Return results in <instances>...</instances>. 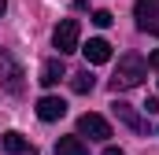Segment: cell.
Returning a JSON list of instances; mask_svg holds the SVG:
<instances>
[{
	"label": "cell",
	"mask_w": 159,
	"mask_h": 155,
	"mask_svg": "<svg viewBox=\"0 0 159 155\" xmlns=\"http://www.w3.org/2000/svg\"><path fill=\"white\" fill-rule=\"evenodd\" d=\"M4 7H7V0H0V15H4Z\"/></svg>",
	"instance_id": "e0dca14e"
},
{
	"label": "cell",
	"mask_w": 159,
	"mask_h": 155,
	"mask_svg": "<svg viewBox=\"0 0 159 155\" xmlns=\"http://www.w3.org/2000/svg\"><path fill=\"white\" fill-rule=\"evenodd\" d=\"M111 111H115V118H119L122 126H129L133 133H144V129H148V122L137 115V107H129V104H122V100H115V104H111Z\"/></svg>",
	"instance_id": "8992f818"
},
{
	"label": "cell",
	"mask_w": 159,
	"mask_h": 155,
	"mask_svg": "<svg viewBox=\"0 0 159 155\" xmlns=\"http://www.w3.org/2000/svg\"><path fill=\"white\" fill-rule=\"evenodd\" d=\"M63 78H67V67H63V59H59V55H56V59H44V63H41V78H37V81L44 85V89L59 85Z\"/></svg>",
	"instance_id": "9c48e42d"
},
{
	"label": "cell",
	"mask_w": 159,
	"mask_h": 155,
	"mask_svg": "<svg viewBox=\"0 0 159 155\" xmlns=\"http://www.w3.org/2000/svg\"><path fill=\"white\" fill-rule=\"evenodd\" d=\"M70 89H74V92H81V96H85V92H93V89H96V78L89 74V67H85V70H78V74L70 78Z\"/></svg>",
	"instance_id": "7c38bea8"
},
{
	"label": "cell",
	"mask_w": 159,
	"mask_h": 155,
	"mask_svg": "<svg viewBox=\"0 0 159 155\" xmlns=\"http://www.w3.org/2000/svg\"><path fill=\"white\" fill-rule=\"evenodd\" d=\"M81 52H85V63H89V67H100V63L111 59V44L104 37H93L89 44H81Z\"/></svg>",
	"instance_id": "ba28073f"
},
{
	"label": "cell",
	"mask_w": 159,
	"mask_h": 155,
	"mask_svg": "<svg viewBox=\"0 0 159 155\" xmlns=\"http://www.w3.org/2000/svg\"><path fill=\"white\" fill-rule=\"evenodd\" d=\"M0 85L7 89V92H22L26 89V74H22V63L7 52V48H0Z\"/></svg>",
	"instance_id": "3957f363"
},
{
	"label": "cell",
	"mask_w": 159,
	"mask_h": 155,
	"mask_svg": "<svg viewBox=\"0 0 159 155\" xmlns=\"http://www.w3.org/2000/svg\"><path fill=\"white\" fill-rule=\"evenodd\" d=\"M78 137H89V140H107V137H111V126H107V118H104V115L85 111V115L78 118Z\"/></svg>",
	"instance_id": "5b68a950"
},
{
	"label": "cell",
	"mask_w": 159,
	"mask_h": 155,
	"mask_svg": "<svg viewBox=\"0 0 159 155\" xmlns=\"http://www.w3.org/2000/svg\"><path fill=\"white\" fill-rule=\"evenodd\" d=\"M52 44L59 48V59L70 55V52H78L81 48V22L78 19H63V22L52 30Z\"/></svg>",
	"instance_id": "7a4b0ae2"
},
{
	"label": "cell",
	"mask_w": 159,
	"mask_h": 155,
	"mask_svg": "<svg viewBox=\"0 0 159 155\" xmlns=\"http://www.w3.org/2000/svg\"><path fill=\"white\" fill-rule=\"evenodd\" d=\"M148 67H156V70H159V48L152 52V55H148Z\"/></svg>",
	"instance_id": "9a60e30c"
},
{
	"label": "cell",
	"mask_w": 159,
	"mask_h": 155,
	"mask_svg": "<svg viewBox=\"0 0 159 155\" xmlns=\"http://www.w3.org/2000/svg\"><path fill=\"white\" fill-rule=\"evenodd\" d=\"M63 115H67V104L59 96H41L37 100V118L41 122H59Z\"/></svg>",
	"instance_id": "52a82bcc"
},
{
	"label": "cell",
	"mask_w": 159,
	"mask_h": 155,
	"mask_svg": "<svg viewBox=\"0 0 159 155\" xmlns=\"http://www.w3.org/2000/svg\"><path fill=\"white\" fill-rule=\"evenodd\" d=\"M93 22H96V26H100V30H104V26H111V22H115V15H111V11H104V7H100V11H93Z\"/></svg>",
	"instance_id": "4fadbf2b"
},
{
	"label": "cell",
	"mask_w": 159,
	"mask_h": 155,
	"mask_svg": "<svg viewBox=\"0 0 159 155\" xmlns=\"http://www.w3.org/2000/svg\"><path fill=\"white\" fill-rule=\"evenodd\" d=\"M56 155H89V148H85V140L74 133V137H59L56 140Z\"/></svg>",
	"instance_id": "30bf717a"
},
{
	"label": "cell",
	"mask_w": 159,
	"mask_h": 155,
	"mask_svg": "<svg viewBox=\"0 0 159 155\" xmlns=\"http://www.w3.org/2000/svg\"><path fill=\"white\" fill-rule=\"evenodd\" d=\"M104 155H122V148H115V144H107V148H104Z\"/></svg>",
	"instance_id": "2e32d148"
},
{
	"label": "cell",
	"mask_w": 159,
	"mask_h": 155,
	"mask_svg": "<svg viewBox=\"0 0 159 155\" xmlns=\"http://www.w3.org/2000/svg\"><path fill=\"white\" fill-rule=\"evenodd\" d=\"M141 107H144V115H159V100H156V96H148Z\"/></svg>",
	"instance_id": "5bb4252c"
},
{
	"label": "cell",
	"mask_w": 159,
	"mask_h": 155,
	"mask_svg": "<svg viewBox=\"0 0 159 155\" xmlns=\"http://www.w3.org/2000/svg\"><path fill=\"white\" fill-rule=\"evenodd\" d=\"M133 19H137V30L141 33L159 37V0H137L133 4Z\"/></svg>",
	"instance_id": "277c9868"
},
{
	"label": "cell",
	"mask_w": 159,
	"mask_h": 155,
	"mask_svg": "<svg viewBox=\"0 0 159 155\" xmlns=\"http://www.w3.org/2000/svg\"><path fill=\"white\" fill-rule=\"evenodd\" d=\"M4 148H7L11 155H26V152H30V140H26L22 133L11 129V133H4Z\"/></svg>",
	"instance_id": "8fae6325"
},
{
	"label": "cell",
	"mask_w": 159,
	"mask_h": 155,
	"mask_svg": "<svg viewBox=\"0 0 159 155\" xmlns=\"http://www.w3.org/2000/svg\"><path fill=\"white\" fill-rule=\"evenodd\" d=\"M148 78V63L141 59V55H122L119 59V70H115V78H111V89L115 92H126V89H137L141 81Z\"/></svg>",
	"instance_id": "6da1fadb"
}]
</instances>
